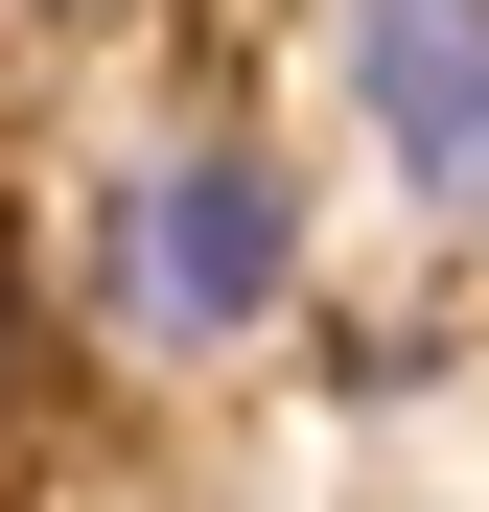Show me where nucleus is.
Here are the masks:
<instances>
[{
    "label": "nucleus",
    "mask_w": 489,
    "mask_h": 512,
    "mask_svg": "<svg viewBox=\"0 0 489 512\" xmlns=\"http://www.w3.org/2000/svg\"><path fill=\"white\" fill-rule=\"evenodd\" d=\"M303 303V187L257 140H163L140 187L94 210V326L163 373H210V350H257V326Z\"/></svg>",
    "instance_id": "obj_1"
},
{
    "label": "nucleus",
    "mask_w": 489,
    "mask_h": 512,
    "mask_svg": "<svg viewBox=\"0 0 489 512\" xmlns=\"http://www.w3.org/2000/svg\"><path fill=\"white\" fill-rule=\"evenodd\" d=\"M350 117L443 233H489V0H350Z\"/></svg>",
    "instance_id": "obj_2"
},
{
    "label": "nucleus",
    "mask_w": 489,
    "mask_h": 512,
    "mask_svg": "<svg viewBox=\"0 0 489 512\" xmlns=\"http://www.w3.org/2000/svg\"><path fill=\"white\" fill-rule=\"evenodd\" d=\"M0 24H24V47H47V24H117V0H0Z\"/></svg>",
    "instance_id": "obj_3"
}]
</instances>
